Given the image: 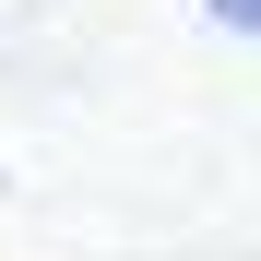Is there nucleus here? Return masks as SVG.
Instances as JSON below:
<instances>
[{
    "instance_id": "f257e3e1",
    "label": "nucleus",
    "mask_w": 261,
    "mask_h": 261,
    "mask_svg": "<svg viewBox=\"0 0 261 261\" xmlns=\"http://www.w3.org/2000/svg\"><path fill=\"white\" fill-rule=\"evenodd\" d=\"M202 12L226 24V36H261V0H202Z\"/></svg>"
}]
</instances>
